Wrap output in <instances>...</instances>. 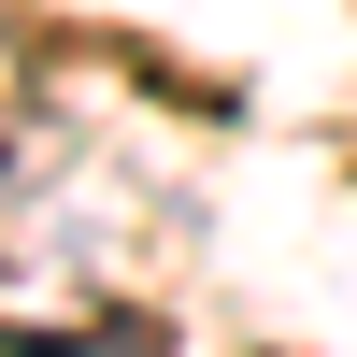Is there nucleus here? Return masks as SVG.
Masks as SVG:
<instances>
[{"instance_id":"f257e3e1","label":"nucleus","mask_w":357,"mask_h":357,"mask_svg":"<svg viewBox=\"0 0 357 357\" xmlns=\"http://www.w3.org/2000/svg\"><path fill=\"white\" fill-rule=\"evenodd\" d=\"M0 357H100V343H57V329H0Z\"/></svg>"}]
</instances>
